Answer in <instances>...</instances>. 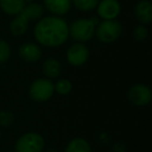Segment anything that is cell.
I'll return each instance as SVG.
<instances>
[{
  "mask_svg": "<svg viewBox=\"0 0 152 152\" xmlns=\"http://www.w3.org/2000/svg\"><path fill=\"white\" fill-rule=\"evenodd\" d=\"M37 42L47 48H56L67 42L69 26L59 17L41 18L34 29Z\"/></svg>",
  "mask_w": 152,
  "mask_h": 152,
  "instance_id": "1",
  "label": "cell"
},
{
  "mask_svg": "<svg viewBox=\"0 0 152 152\" xmlns=\"http://www.w3.org/2000/svg\"><path fill=\"white\" fill-rule=\"evenodd\" d=\"M123 31L122 25L117 20H104L99 22L97 28H95V34L97 39L101 43L110 44L117 41L121 37Z\"/></svg>",
  "mask_w": 152,
  "mask_h": 152,
  "instance_id": "2",
  "label": "cell"
},
{
  "mask_svg": "<svg viewBox=\"0 0 152 152\" xmlns=\"http://www.w3.org/2000/svg\"><path fill=\"white\" fill-rule=\"evenodd\" d=\"M45 140L42 134L34 131L25 132L17 140L15 152H43Z\"/></svg>",
  "mask_w": 152,
  "mask_h": 152,
  "instance_id": "3",
  "label": "cell"
},
{
  "mask_svg": "<svg viewBox=\"0 0 152 152\" xmlns=\"http://www.w3.org/2000/svg\"><path fill=\"white\" fill-rule=\"evenodd\" d=\"M96 25L92 19H77L69 26V36L77 42L85 43L94 37Z\"/></svg>",
  "mask_w": 152,
  "mask_h": 152,
  "instance_id": "4",
  "label": "cell"
},
{
  "mask_svg": "<svg viewBox=\"0 0 152 152\" xmlns=\"http://www.w3.org/2000/svg\"><path fill=\"white\" fill-rule=\"evenodd\" d=\"M29 96L36 102H46L54 94V83L51 79L38 78L31 83L28 90Z\"/></svg>",
  "mask_w": 152,
  "mask_h": 152,
  "instance_id": "5",
  "label": "cell"
},
{
  "mask_svg": "<svg viewBox=\"0 0 152 152\" xmlns=\"http://www.w3.org/2000/svg\"><path fill=\"white\" fill-rule=\"evenodd\" d=\"M129 102L135 106H146L151 102L152 92L150 87L144 83H137L129 88L127 92Z\"/></svg>",
  "mask_w": 152,
  "mask_h": 152,
  "instance_id": "6",
  "label": "cell"
},
{
  "mask_svg": "<svg viewBox=\"0 0 152 152\" xmlns=\"http://www.w3.org/2000/svg\"><path fill=\"white\" fill-rule=\"evenodd\" d=\"M90 56V50L85 43L77 42L71 45L67 50L66 58L73 67H80L85 65Z\"/></svg>",
  "mask_w": 152,
  "mask_h": 152,
  "instance_id": "7",
  "label": "cell"
},
{
  "mask_svg": "<svg viewBox=\"0 0 152 152\" xmlns=\"http://www.w3.org/2000/svg\"><path fill=\"white\" fill-rule=\"evenodd\" d=\"M121 12V5L118 0H102L97 4V13L103 20H114Z\"/></svg>",
  "mask_w": 152,
  "mask_h": 152,
  "instance_id": "8",
  "label": "cell"
},
{
  "mask_svg": "<svg viewBox=\"0 0 152 152\" xmlns=\"http://www.w3.org/2000/svg\"><path fill=\"white\" fill-rule=\"evenodd\" d=\"M18 53L24 61L29 64L37 63L42 57V49L37 43L34 42L23 43L18 49Z\"/></svg>",
  "mask_w": 152,
  "mask_h": 152,
  "instance_id": "9",
  "label": "cell"
},
{
  "mask_svg": "<svg viewBox=\"0 0 152 152\" xmlns=\"http://www.w3.org/2000/svg\"><path fill=\"white\" fill-rule=\"evenodd\" d=\"M134 14L137 21L142 24L151 23L152 21V4L149 0H141L134 9Z\"/></svg>",
  "mask_w": 152,
  "mask_h": 152,
  "instance_id": "10",
  "label": "cell"
},
{
  "mask_svg": "<svg viewBox=\"0 0 152 152\" xmlns=\"http://www.w3.org/2000/svg\"><path fill=\"white\" fill-rule=\"evenodd\" d=\"M42 71L45 77L48 79H56L61 76V65L58 59L54 57H49L45 59L42 66Z\"/></svg>",
  "mask_w": 152,
  "mask_h": 152,
  "instance_id": "11",
  "label": "cell"
},
{
  "mask_svg": "<svg viewBox=\"0 0 152 152\" xmlns=\"http://www.w3.org/2000/svg\"><path fill=\"white\" fill-rule=\"evenodd\" d=\"M71 0H44L45 7L56 16L66 15L71 9Z\"/></svg>",
  "mask_w": 152,
  "mask_h": 152,
  "instance_id": "12",
  "label": "cell"
},
{
  "mask_svg": "<svg viewBox=\"0 0 152 152\" xmlns=\"http://www.w3.org/2000/svg\"><path fill=\"white\" fill-rule=\"evenodd\" d=\"M28 23H29V20L22 12H20L10 24V31L15 37L23 36L28 29Z\"/></svg>",
  "mask_w": 152,
  "mask_h": 152,
  "instance_id": "13",
  "label": "cell"
},
{
  "mask_svg": "<svg viewBox=\"0 0 152 152\" xmlns=\"http://www.w3.org/2000/svg\"><path fill=\"white\" fill-rule=\"evenodd\" d=\"M25 0H0V7L7 15L16 16L24 9Z\"/></svg>",
  "mask_w": 152,
  "mask_h": 152,
  "instance_id": "14",
  "label": "cell"
},
{
  "mask_svg": "<svg viewBox=\"0 0 152 152\" xmlns=\"http://www.w3.org/2000/svg\"><path fill=\"white\" fill-rule=\"evenodd\" d=\"M64 152H92V148L87 140L77 137L67 144Z\"/></svg>",
  "mask_w": 152,
  "mask_h": 152,
  "instance_id": "15",
  "label": "cell"
},
{
  "mask_svg": "<svg viewBox=\"0 0 152 152\" xmlns=\"http://www.w3.org/2000/svg\"><path fill=\"white\" fill-rule=\"evenodd\" d=\"M22 13L26 16L28 20L30 21H36V20H40L43 18L44 15V7L41 5L40 3L36 2H30L29 4L25 5L24 9L22 10Z\"/></svg>",
  "mask_w": 152,
  "mask_h": 152,
  "instance_id": "16",
  "label": "cell"
},
{
  "mask_svg": "<svg viewBox=\"0 0 152 152\" xmlns=\"http://www.w3.org/2000/svg\"><path fill=\"white\" fill-rule=\"evenodd\" d=\"M72 83L67 78H59L54 83V92H56L58 95L65 96L71 93L72 91Z\"/></svg>",
  "mask_w": 152,
  "mask_h": 152,
  "instance_id": "17",
  "label": "cell"
},
{
  "mask_svg": "<svg viewBox=\"0 0 152 152\" xmlns=\"http://www.w3.org/2000/svg\"><path fill=\"white\" fill-rule=\"evenodd\" d=\"M77 10L81 12H91L97 7L98 0H71Z\"/></svg>",
  "mask_w": 152,
  "mask_h": 152,
  "instance_id": "18",
  "label": "cell"
},
{
  "mask_svg": "<svg viewBox=\"0 0 152 152\" xmlns=\"http://www.w3.org/2000/svg\"><path fill=\"white\" fill-rule=\"evenodd\" d=\"M12 48L10 44L4 40H0V64L7 61L11 57Z\"/></svg>",
  "mask_w": 152,
  "mask_h": 152,
  "instance_id": "19",
  "label": "cell"
},
{
  "mask_svg": "<svg viewBox=\"0 0 152 152\" xmlns=\"http://www.w3.org/2000/svg\"><path fill=\"white\" fill-rule=\"evenodd\" d=\"M132 37L137 42H143L148 38V29L144 24L137 26L132 31Z\"/></svg>",
  "mask_w": 152,
  "mask_h": 152,
  "instance_id": "20",
  "label": "cell"
},
{
  "mask_svg": "<svg viewBox=\"0 0 152 152\" xmlns=\"http://www.w3.org/2000/svg\"><path fill=\"white\" fill-rule=\"evenodd\" d=\"M15 121L14 114L10 110H1L0 112V126L1 127H9Z\"/></svg>",
  "mask_w": 152,
  "mask_h": 152,
  "instance_id": "21",
  "label": "cell"
},
{
  "mask_svg": "<svg viewBox=\"0 0 152 152\" xmlns=\"http://www.w3.org/2000/svg\"><path fill=\"white\" fill-rule=\"evenodd\" d=\"M110 152H127V149L124 144L122 143H115L110 147Z\"/></svg>",
  "mask_w": 152,
  "mask_h": 152,
  "instance_id": "22",
  "label": "cell"
},
{
  "mask_svg": "<svg viewBox=\"0 0 152 152\" xmlns=\"http://www.w3.org/2000/svg\"><path fill=\"white\" fill-rule=\"evenodd\" d=\"M46 152H59V151H58V150H56V149H52V148H51V149L47 150Z\"/></svg>",
  "mask_w": 152,
  "mask_h": 152,
  "instance_id": "23",
  "label": "cell"
},
{
  "mask_svg": "<svg viewBox=\"0 0 152 152\" xmlns=\"http://www.w3.org/2000/svg\"><path fill=\"white\" fill-rule=\"evenodd\" d=\"M5 152H15V151H5Z\"/></svg>",
  "mask_w": 152,
  "mask_h": 152,
  "instance_id": "24",
  "label": "cell"
},
{
  "mask_svg": "<svg viewBox=\"0 0 152 152\" xmlns=\"http://www.w3.org/2000/svg\"><path fill=\"white\" fill-rule=\"evenodd\" d=\"M0 139H1V132H0Z\"/></svg>",
  "mask_w": 152,
  "mask_h": 152,
  "instance_id": "25",
  "label": "cell"
}]
</instances>
